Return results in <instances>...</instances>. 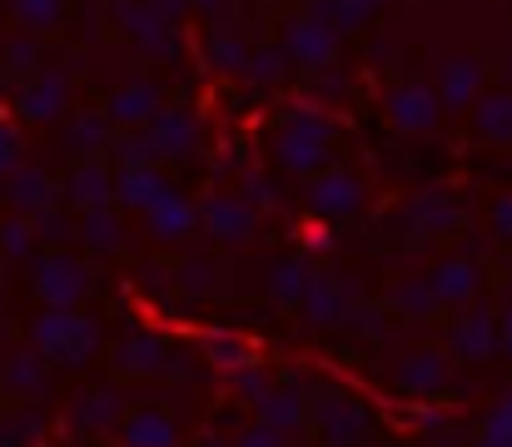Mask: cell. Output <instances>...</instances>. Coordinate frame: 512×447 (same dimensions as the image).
Wrapping results in <instances>:
<instances>
[{
  "label": "cell",
  "instance_id": "cell-4",
  "mask_svg": "<svg viewBox=\"0 0 512 447\" xmlns=\"http://www.w3.org/2000/svg\"><path fill=\"white\" fill-rule=\"evenodd\" d=\"M80 289H85V274H80L70 259H50V264H40V294H45V298L70 303Z\"/></svg>",
  "mask_w": 512,
  "mask_h": 447
},
{
  "label": "cell",
  "instance_id": "cell-1",
  "mask_svg": "<svg viewBox=\"0 0 512 447\" xmlns=\"http://www.w3.org/2000/svg\"><path fill=\"white\" fill-rule=\"evenodd\" d=\"M35 348L40 358L50 363H75L95 348V323L90 318H75V313H55V318H40L35 323Z\"/></svg>",
  "mask_w": 512,
  "mask_h": 447
},
{
  "label": "cell",
  "instance_id": "cell-5",
  "mask_svg": "<svg viewBox=\"0 0 512 447\" xmlns=\"http://www.w3.org/2000/svg\"><path fill=\"white\" fill-rule=\"evenodd\" d=\"M5 383H10V388H20V393H40V388L50 383L45 358H35V353H15V358H10V368H5Z\"/></svg>",
  "mask_w": 512,
  "mask_h": 447
},
{
  "label": "cell",
  "instance_id": "cell-7",
  "mask_svg": "<svg viewBox=\"0 0 512 447\" xmlns=\"http://www.w3.org/2000/svg\"><path fill=\"white\" fill-rule=\"evenodd\" d=\"M80 423H90V428H100V423H115L120 418V408H115V393L110 388H100V393H90V398H80V413H75Z\"/></svg>",
  "mask_w": 512,
  "mask_h": 447
},
{
  "label": "cell",
  "instance_id": "cell-12",
  "mask_svg": "<svg viewBox=\"0 0 512 447\" xmlns=\"http://www.w3.org/2000/svg\"><path fill=\"white\" fill-rule=\"evenodd\" d=\"M209 358H214V363H234V368H244V358H249V353H244V348H234V343H209Z\"/></svg>",
  "mask_w": 512,
  "mask_h": 447
},
{
  "label": "cell",
  "instance_id": "cell-8",
  "mask_svg": "<svg viewBox=\"0 0 512 447\" xmlns=\"http://www.w3.org/2000/svg\"><path fill=\"white\" fill-rule=\"evenodd\" d=\"M264 403V423H274V428H284V423H299V393H264L259 398Z\"/></svg>",
  "mask_w": 512,
  "mask_h": 447
},
{
  "label": "cell",
  "instance_id": "cell-11",
  "mask_svg": "<svg viewBox=\"0 0 512 447\" xmlns=\"http://www.w3.org/2000/svg\"><path fill=\"white\" fill-rule=\"evenodd\" d=\"M274 294L279 298H299L304 289H299V269L289 264V269H274Z\"/></svg>",
  "mask_w": 512,
  "mask_h": 447
},
{
  "label": "cell",
  "instance_id": "cell-6",
  "mask_svg": "<svg viewBox=\"0 0 512 447\" xmlns=\"http://www.w3.org/2000/svg\"><path fill=\"white\" fill-rule=\"evenodd\" d=\"M398 383H403L408 393H428V388H438V383H443V368H438V358H433V353H413V358L398 368Z\"/></svg>",
  "mask_w": 512,
  "mask_h": 447
},
{
  "label": "cell",
  "instance_id": "cell-10",
  "mask_svg": "<svg viewBox=\"0 0 512 447\" xmlns=\"http://www.w3.org/2000/svg\"><path fill=\"white\" fill-rule=\"evenodd\" d=\"M334 313H339V298H334V289L314 284V294H309V318H334Z\"/></svg>",
  "mask_w": 512,
  "mask_h": 447
},
{
  "label": "cell",
  "instance_id": "cell-2",
  "mask_svg": "<svg viewBox=\"0 0 512 447\" xmlns=\"http://www.w3.org/2000/svg\"><path fill=\"white\" fill-rule=\"evenodd\" d=\"M115 363H120V373H130V378L160 373V368H165V338H155V333H130V338L115 348Z\"/></svg>",
  "mask_w": 512,
  "mask_h": 447
},
{
  "label": "cell",
  "instance_id": "cell-9",
  "mask_svg": "<svg viewBox=\"0 0 512 447\" xmlns=\"http://www.w3.org/2000/svg\"><path fill=\"white\" fill-rule=\"evenodd\" d=\"M239 447H284V428H274V423H259V428H249Z\"/></svg>",
  "mask_w": 512,
  "mask_h": 447
},
{
  "label": "cell",
  "instance_id": "cell-3",
  "mask_svg": "<svg viewBox=\"0 0 512 447\" xmlns=\"http://www.w3.org/2000/svg\"><path fill=\"white\" fill-rule=\"evenodd\" d=\"M125 447H174V423L155 408H140L125 418Z\"/></svg>",
  "mask_w": 512,
  "mask_h": 447
},
{
  "label": "cell",
  "instance_id": "cell-13",
  "mask_svg": "<svg viewBox=\"0 0 512 447\" xmlns=\"http://www.w3.org/2000/svg\"><path fill=\"white\" fill-rule=\"evenodd\" d=\"M204 447H224V443H204Z\"/></svg>",
  "mask_w": 512,
  "mask_h": 447
}]
</instances>
